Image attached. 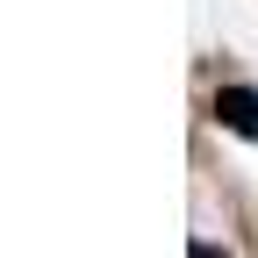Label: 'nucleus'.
Segmentation results:
<instances>
[{"label": "nucleus", "instance_id": "obj_1", "mask_svg": "<svg viewBox=\"0 0 258 258\" xmlns=\"http://www.w3.org/2000/svg\"><path fill=\"white\" fill-rule=\"evenodd\" d=\"M215 122L237 129L244 144H258V93H251V86H222V93H215Z\"/></svg>", "mask_w": 258, "mask_h": 258}, {"label": "nucleus", "instance_id": "obj_2", "mask_svg": "<svg viewBox=\"0 0 258 258\" xmlns=\"http://www.w3.org/2000/svg\"><path fill=\"white\" fill-rule=\"evenodd\" d=\"M186 258H230V251H215V244H194V251H186Z\"/></svg>", "mask_w": 258, "mask_h": 258}]
</instances>
